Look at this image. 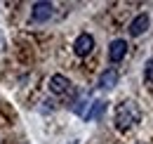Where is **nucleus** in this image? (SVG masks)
I'll use <instances>...</instances> for the list:
<instances>
[{"label": "nucleus", "mask_w": 153, "mask_h": 144, "mask_svg": "<svg viewBox=\"0 0 153 144\" xmlns=\"http://www.w3.org/2000/svg\"><path fill=\"white\" fill-rule=\"evenodd\" d=\"M139 118H141V111L137 106V102H132V99H123L115 109V128L123 132L130 130L134 123H139Z\"/></svg>", "instance_id": "nucleus-1"}, {"label": "nucleus", "mask_w": 153, "mask_h": 144, "mask_svg": "<svg viewBox=\"0 0 153 144\" xmlns=\"http://www.w3.org/2000/svg\"><path fill=\"white\" fill-rule=\"evenodd\" d=\"M52 2H33V7H31V21L33 24H42V21H47V19L52 17Z\"/></svg>", "instance_id": "nucleus-2"}, {"label": "nucleus", "mask_w": 153, "mask_h": 144, "mask_svg": "<svg viewBox=\"0 0 153 144\" xmlns=\"http://www.w3.org/2000/svg\"><path fill=\"white\" fill-rule=\"evenodd\" d=\"M92 47H94V38L90 36V33H80L76 38V43H73V52L78 57H87V54L92 52Z\"/></svg>", "instance_id": "nucleus-3"}, {"label": "nucleus", "mask_w": 153, "mask_h": 144, "mask_svg": "<svg viewBox=\"0 0 153 144\" xmlns=\"http://www.w3.org/2000/svg\"><path fill=\"white\" fill-rule=\"evenodd\" d=\"M149 24H151V19L146 12H141V14H137V17L130 21V36H141V33H146V28H149Z\"/></svg>", "instance_id": "nucleus-4"}, {"label": "nucleus", "mask_w": 153, "mask_h": 144, "mask_svg": "<svg viewBox=\"0 0 153 144\" xmlns=\"http://www.w3.org/2000/svg\"><path fill=\"white\" fill-rule=\"evenodd\" d=\"M125 54H127V43H125L123 38L113 40V43H111V47H108V59H111L113 64H118V62H123V59H125Z\"/></svg>", "instance_id": "nucleus-5"}, {"label": "nucleus", "mask_w": 153, "mask_h": 144, "mask_svg": "<svg viewBox=\"0 0 153 144\" xmlns=\"http://www.w3.org/2000/svg\"><path fill=\"white\" fill-rule=\"evenodd\" d=\"M68 88H71V83H68V78H66V76L54 73V76L50 78V92H52V94H66Z\"/></svg>", "instance_id": "nucleus-6"}, {"label": "nucleus", "mask_w": 153, "mask_h": 144, "mask_svg": "<svg viewBox=\"0 0 153 144\" xmlns=\"http://www.w3.org/2000/svg\"><path fill=\"white\" fill-rule=\"evenodd\" d=\"M118 78H120V76H118L115 69H106V71L99 76V88H101V90H113L115 85H118Z\"/></svg>", "instance_id": "nucleus-7"}, {"label": "nucleus", "mask_w": 153, "mask_h": 144, "mask_svg": "<svg viewBox=\"0 0 153 144\" xmlns=\"http://www.w3.org/2000/svg\"><path fill=\"white\" fill-rule=\"evenodd\" d=\"M104 109H106V102H92L90 109H87V113H85V121H94V118H99V116L104 113Z\"/></svg>", "instance_id": "nucleus-8"}, {"label": "nucleus", "mask_w": 153, "mask_h": 144, "mask_svg": "<svg viewBox=\"0 0 153 144\" xmlns=\"http://www.w3.org/2000/svg\"><path fill=\"white\" fill-rule=\"evenodd\" d=\"M144 78H146L149 83H153V59H149V62H146V69H144Z\"/></svg>", "instance_id": "nucleus-9"}]
</instances>
